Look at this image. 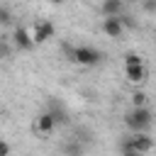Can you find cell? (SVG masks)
I'll use <instances>...</instances> for the list:
<instances>
[{"label":"cell","mask_w":156,"mask_h":156,"mask_svg":"<svg viewBox=\"0 0 156 156\" xmlns=\"http://www.w3.org/2000/svg\"><path fill=\"white\" fill-rule=\"evenodd\" d=\"M66 51H68L71 61L78 63V66H98V63L105 58V54H102L100 49L88 46V44H80V46H66Z\"/></svg>","instance_id":"1"},{"label":"cell","mask_w":156,"mask_h":156,"mask_svg":"<svg viewBox=\"0 0 156 156\" xmlns=\"http://www.w3.org/2000/svg\"><path fill=\"white\" fill-rule=\"evenodd\" d=\"M151 110L149 107H134L124 115V124L134 132V134H146V129L151 127Z\"/></svg>","instance_id":"2"},{"label":"cell","mask_w":156,"mask_h":156,"mask_svg":"<svg viewBox=\"0 0 156 156\" xmlns=\"http://www.w3.org/2000/svg\"><path fill=\"white\" fill-rule=\"evenodd\" d=\"M122 146L134 149L136 154H141V156H144V154H149V151L154 149V139H151L149 134H132V136H129V139H127Z\"/></svg>","instance_id":"3"},{"label":"cell","mask_w":156,"mask_h":156,"mask_svg":"<svg viewBox=\"0 0 156 156\" xmlns=\"http://www.w3.org/2000/svg\"><path fill=\"white\" fill-rule=\"evenodd\" d=\"M54 34H56V29H54L51 22H39V24L34 27V32H32V41H34V44H44V41L54 39Z\"/></svg>","instance_id":"4"},{"label":"cell","mask_w":156,"mask_h":156,"mask_svg":"<svg viewBox=\"0 0 156 156\" xmlns=\"http://www.w3.org/2000/svg\"><path fill=\"white\" fill-rule=\"evenodd\" d=\"M102 32H105L107 37H112V39H117V37H122V32H124V27H122V22H119V17H105V20H102Z\"/></svg>","instance_id":"5"},{"label":"cell","mask_w":156,"mask_h":156,"mask_svg":"<svg viewBox=\"0 0 156 156\" xmlns=\"http://www.w3.org/2000/svg\"><path fill=\"white\" fill-rule=\"evenodd\" d=\"M12 39H15V46H17V49H22V51H29V49L34 46L32 34H29L24 27H17V29H15V34H12Z\"/></svg>","instance_id":"6"},{"label":"cell","mask_w":156,"mask_h":156,"mask_svg":"<svg viewBox=\"0 0 156 156\" xmlns=\"http://www.w3.org/2000/svg\"><path fill=\"white\" fill-rule=\"evenodd\" d=\"M122 10H124V2L122 0H105V2H100L102 17H119Z\"/></svg>","instance_id":"7"},{"label":"cell","mask_w":156,"mask_h":156,"mask_svg":"<svg viewBox=\"0 0 156 156\" xmlns=\"http://www.w3.org/2000/svg\"><path fill=\"white\" fill-rule=\"evenodd\" d=\"M54 127H56V122H54V117L49 112H41L37 117V132L39 134H49V132H54Z\"/></svg>","instance_id":"8"},{"label":"cell","mask_w":156,"mask_h":156,"mask_svg":"<svg viewBox=\"0 0 156 156\" xmlns=\"http://www.w3.org/2000/svg\"><path fill=\"white\" fill-rule=\"evenodd\" d=\"M124 73H127V80H129V83H141V80L146 78L144 63H141V66H129V68H124Z\"/></svg>","instance_id":"9"},{"label":"cell","mask_w":156,"mask_h":156,"mask_svg":"<svg viewBox=\"0 0 156 156\" xmlns=\"http://www.w3.org/2000/svg\"><path fill=\"white\" fill-rule=\"evenodd\" d=\"M63 154H68V156H80V154H83V146H80L78 141H68V144L63 146Z\"/></svg>","instance_id":"10"},{"label":"cell","mask_w":156,"mask_h":156,"mask_svg":"<svg viewBox=\"0 0 156 156\" xmlns=\"http://www.w3.org/2000/svg\"><path fill=\"white\" fill-rule=\"evenodd\" d=\"M141 63H144V61H141V56H139V54H134V51H129V54L124 56V66H127V68H129V66H141Z\"/></svg>","instance_id":"11"},{"label":"cell","mask_w":156,"mask_h":156,"mask_svg":"<svg viewBox=\"0 0 156 156\" xmlns=\"http://www.w3.org/2000/svg\"><path fill=\"white\" fill-rule=\"evenodd\" d=\"M132 105H134V107H146V93H144V90H136V93L132 95Z\"/></svg>","instance_id":"12"},{"label":"cell","mask_w":156,"mask_h":156,"mask_svg":"<svg viewBox=\"0 0 156 156\" xmlns=\"http://www.w3.org/2000/svg\"><path fill=\"white\" fill-rule=\"evenodd\" d=\"M12 22V10L7 5H0V24H10Z\"/></svg>","instance_id":"13"},{"label":"cell","mask_w":156,"mask_h":156,"mask_svg":"<svg viewBox=\"0 0 156 156\" xmlns=\"http://www.w3.org/2000/svg\"><path fill=\"white\" fill-rule=\"evenodd\" d=\"M0 156H10V144L0 139Z\"/></svg>","instance_id":"14"},{"label":"cell","mask_w":156,"mask_h":156,"mask_svg":"<svg viewBox=\"0 0 156 156\" xmlns=\"http://www.w3.org/2000/svg\"><path fill=\"white\" fill-rule=\"evenodd\" d=\"M122 156H141V154H136L134 149H127V146H122Z\"/></svg>","instance_id":"15"}]
</instances>
